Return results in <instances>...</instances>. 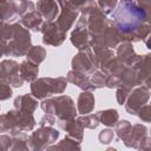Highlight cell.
I'll return each mask as SVG.
<instances>
[{"label":"cell","mask_w":151,"mask_h":151,"mask_svg":"<svg viewBox=\"0 0 151 151\" xmlns=\"http://www.w3.org/2000/svg\"><path fill=\"white\" fill-rule=\"evenodd\" d=\"M112 22L123 40L138 42L150 35V17L132 0L120 1L112 12Z\"/></svg>","instance_id":"obj_1"},{"label":"cell","mask_w":151,"mask_h":151,"mask_svg":"<svg viewBox=\"0 0 151 151\" xmlns=\"http://www.w3.org/2000/svg\"><path fill=\"white\" fill-rule=\"evenodd\" d=\"M37 122L33 114L24 113L19 110H9L0 116V133L8 132L11 136L18 132L32 131Z\"/></svg>","instance_id":"obj_2"},{"label":"cell","mask_w":151,"mask_h":151,"mask_svg":"<svg viewBox=\"0 0 151 151\" xmlns=\"http://www.w3.org/2000/svg\"><path fill=\"white\" fill-rule=\"evenodd\" d=\"M40 107L45 113L57 116L58 119H74L77 109L70 96L61 94L53 98H45L40 103Z\"/></svg>","instance_id":"obj_3"},{"label":"cell","mask_w":151,"mask_h":151,"mask_svg":"<svg viewBox=\"0 0 151 151\" xmlns=\"http://www.w3.org/2000/svg\"><path fill=\"white\" fill-rule=\"evenodd\" d=\"M67 87V80L65 77L58 78H37L31 83V94L39 99H45L52 94H61Z\"/></svg>","instance_id":"obj_4"},{"label":"cell","mask_w":151,"mask_h":151,"mask_svg":"<svg viewBox=\"0 0 151 151\" xmlns=\"http://www.w3.org/2000/svg\"><path fill=\"white\" fill-rule=\"evenodd\" d=\"M12 27H13V37L9 40V42H7L5 55L6 57L26 55V53L32 46L29 29H27L20 22L12 24Z\"/></svg>","instance_id":"obj_5"},{"label":"cell","mask_w":151,"mask_h":151,"mask_svg":"<svg viewBox=\"0 0 151 151\" xmlns=\"http://www.w3.org/2000/svg\"><path fill=\"white\" fill-rule=\"evenodd\" d=\"M59 138V131L53 126H39L28 137V147L33 151L46 150Z\"/></svg>","instance_id":"obj_6"},{"label":"cell","mask_w":151,"mask_h":151,"mask_svg":"<svg viewBox=\"0 0 151 151\" xmlns=\"http://www.w3.org/2000/svg\"><path fill=\"white\" fill-rule=\"evenodd\" d=\"M71 65H72V70L81 72L84 74H91L97 68H99L98 61H97L94 53L91 50V47H87L83 51H79L73 57Z\"/></svg>","instance_id":"obj_7"},{"label":"cell","mask_w":151,"mask_h":151,"mask_svg":"<svg viewBox=\"0 0 151 151\" xmlns=\"http://www.w3.org/2000/svg\"><path fill=\"white\" fill-rule=\"evenodd\" d=\"M147 127L143 124H134L126 138L123 140L125 146L137 149V150H149L150 149V137L147 134Z\"/></svg>","instance_id":"obj_8"},{"label":"cell","mask_w":151,"mask_h":151,"mask_svg":"<svg viewBox=\"0 0 151 151\" xmlns=\"http://www.w3.org/2000/svg\"><path fill=\"white\" fill-rule=\"evenodd\" d=\"M83 14L86 15V28H87V32L91 38L99 35L107 27L113 25L112 20L107 19L106 14H104L101 11H99L98 7H96L94 9H92L88 13H83Z\"/></svg>","instance_id":"obj_9"},{"label":"cell","mask_w":151,"mask_h":151,"mask_svg":"<svg viewBox=\"0 0 151 151\" xmlns=\"http://www.w3.org/2000/svg\"><path fill=\"white\" fill-rule=\"evenodd\" d=\"M150 99V87L142 85L138 87H133L126 100H125V110L130 113V114H137V112L139 111V109L145 105Z\"/></svg>","instance_id":"obj_10"},{"label":"cell","mask_w":151,"mask_h":151,"mask_svg":"<svg viewBox=\"0 0 151 151\" xmlns=\"http://www.w3.org/2000/svg\"><path fill=\"white\" fill-rule=\"evenodd\" d=\"M0 79L6 80L13 87H21L25 83L19 73V64L12 59L0 61Z\"/></svg>","instance_id":"obj_11"},{"label":"cell","mask_w":151,"mask_h":151,"mask_svg":"<svg viewBox=\"0 0 151 151\" xmlns=\"http://www.w3.org/2000/svg\"><path fill=\"white\" fill-rule=\"evenodd\" d=\"M60 9V14L57 18V25L64 32H67L72 28L73 24L77 21L79 17V12L70 4L68 0H57Z\"/></svg>","instance_id":"obj_12"},{"label":"cell","mask_w":151,"mask_h":151,"mask_svg":"<svg viewBox=\"0 0 151 151\" xmlns=\"http://www.w3.org/2000/svg\"><path fill=\"white\" fill-rule=\"evenodd\" d=\"M40 32L42 33V42L48 46H60L66 38V32L60 29L57 22L53 21H44Z\"/></svg>","instance_id":"obj_13"},{"label":"cell","mask_w":151,"mask_h":151,"mask_svg":"<svg viewBox=\"0 0 151 151\" xmlns=\"http://www.w3.org/2000/svg\"><path fill=\"white\" fill-rule=\"evenodd\" d=\"M71 42L72 45L78 48L79 51H83L87 47H90V40L91 37L86 28V15L81 13L80 18L77 19V24L74 29L71 32Z\"/></svg>","instance_id":"obj_14"},{"label":"cell","mask_w":151,"mask_h":151,"mask_svg":"<svg viewBox=\"0 0 151 151\" xmlns=\"http://www.w3.org/2000/svg\"><path fill=\"white\" fill-rule=\"evenodd\" d=\"M116 54H117L116 57L123 63L125 67H133L142 59V55L134 52L132 42L127 40H123L117 45Z\"/></svg>","instance_id":"obj_15"},{"label":"cell","mask_w":151,"mask_h":151,"mask_svg":"<svg viewBox=\"0 0 151 151\" xmlns=\"http://www.w3.org/2000/svg\"><path fill=\"white\" fill-rule=\"evenodd\" d=\"M120 41H123V39H122L119 32L117 31V28L114 27V25H111L103 33H100L97 37L91 38V40H90V42H93V44H97V45H100V46H104L107 48L117 47V45Z\"/></svg>","instance_id":"obj_16"},{"label":"cell","mask_w":151,"mask_h":151,"mask_svg":"<svg viewBox=\"0 0 151 151\" xmlns=\"http://www.w3.org/2000/svg\"><path fill=\"white\" fill-rule=\"evenodd\" d=\"M57 125L60 130H64L67 132V136H70L71 138L78 140V142H83V137H84V127L79 124V122L74 118V119H58L57 120Z\"/></svg>","instance_id":"obj_17"},{"label":"cell","mask_w":151,"mask_h":151,"mask_svg":"<svg viewBox=\"0 0 151 151\" xmlns=\"http://www.w3.org/2000/svg\"><path fill=\"white\" fill-rule=\"evenodd\" d=\"M138 74L139 85H145L150 87V76H151V55L144 54L137 65L133 66Z\"/></svg>","instance_id":"obj_18"},{"label":"cell","mask_w":151,"mask_h":151,"mask_svg":"<svg viewBox=\"0 0 151 151\" xmlns=\"http://www.w3.org/2000/svg\"><path fill=\"white\" fill-rule=\"evenodd\" d=\"M35 9L41 14L46 21H53L59 13V5L55 0H38Z\"/></svg>","instance_id":"obj_19"},{"label":"cell","mask_w":151,"mask_h":151,"mask_svg":"<svg viewBox=\"0 0 151 151\" xmlns=\"http://www.w3.org/2000/svg\"><path fill=\"white\" fill-rule=\"evenodd\" d=\"M14 109L19 110L24 113H29L33 114V112L37 110L38 107V99L34 98L32 94H20L18 97L14 98Z\"/></svg>","instance_id":"obj_20"},{"label":"cell","mask_w":151,"mask_h":151,"mask_svg":"<svg viewBox=\"0 0 151 151\" xmlns=\"http://www.w3.org/2000/svg\"><path fill=\"white\" fill-rule=\"evenodd\" d=\"M42 22H44V19L37 9L25 13L24 15H21V19H20V24L25 26L27 29H31L33 32H40Z\"/></svg>","instance_id":"obj_21"},{"label":"cell","mask_w":151,"mask_h":151,"mask_svg":"<svg viewBox=\"0 0 151 151\" xmlns=\"http://www.w3.org/2000/svg\"><path fill=\"white\" fill-rule=\"evenodd\" d=\"M66 80H67V83H71V84H73L76 86H78L83 91H93V90H96L91 85L90 77L87 74H84V73L74 71V70H71V71L67 72Z\"/></svg>","instance_id":"obj_22"},{"label":"cell","mask_w":151,"mask_h":151,"mask_svg":"<svg viewBox=\"0 0 151 151\" xmlns=\"http://www.w3.org/2000/svg\"><path fill=\"white\" fill-rule=\"evenodd\" d=\"M94 96L92 91H83L77 100V112L79 114L91 113L94 109Z\"/></svg>","instance_id":"obj_23"},{"label":"cell","mask_w":151,"mask_h":151,"mask_svg":"<svg viewBox=\"0 0 151 151\" xmlns=\"http://www.w3.org/2000/svg\"><path fill=\"white\" fill-rule=\"evenodd\" d=\"M19 73L22 77V79L27 83H32L33 80H35L38 78L39 74V66L28 61L27 59L24 60L20 65H19Z\"/></svg>","instance_id":"obj_24"},{"label":"cell","mask_w":151,"mask_h":151,"mask_svg":"<svg viewBox=\"0 0 151 151\" xmlns=\"http://www.w3.org/2000/svg\"><path fill=\"white\" fill-rule=\"evenodd\" d=\"M137 85H139V81H138V74H137L136 68L134 67H125L120 74V85L119 86L131 91Z\"/></svg>","instance_id":"obj_25"},{"label":"cell","mask_w":151,"mask_h":151,"mask_svg":"<svg viewBox=\"0 0 151 151\" xmlns=\"http://www.w3.org/2000/svg\"><path fill=\"white\" fill-rule=\"evenodd\" d=\"M90 47L94 53V57L98 61L99 67L104 66L110 59H112L114 57L113 51L111 48H107V47H104V46H100V45H97L93 42H90Z\"/></svg>","instance_id":"obj_26"},{"label":"cell","mask_w":151,"mask_h":151,"mask_svg":"<svg viewBox=\"0 0 151 151\" xmlns=\"http://www.w3.org/2000/svg\"><path fill=\"white\" fill-rule=\"evenodd\" d=\"M97 114L99 118V123L107 127L114 126L116 123L119 120V113L116 109H107L104 111H98Z\"/></svg>","instance_id":"obj_27"},{"label":"cell","mask_w":151,"mask_h":151,"mask_svg":"<svg viewBox=\"0 0 151 151\" xmlns=\"http://www.w3.org/2000/svg\"><path fill=\"white\" fill-rule=\"evenodd\" d=\"M80 144H81L80 142L71 138L70 136H66L58 144H55V145L52 144L46 150H64V151H66V150H80L81 149Z\"/></svg>","instance_id":"obj_28"},{"label":"cell","mask_w":151,"mask_h":151,"mask_svg":"<svg viewBox=\"0 0 151 151\" xmlns=\"http://www.w3.org/2000/svg\"><path fill=\"white\" fill-rule=\"evenodd\" d=\"M9 150H13V151L29 150V147H28V136L26 134V132L21 131V132L12 134V145H11Z\"/></svg>","instance_id":"obj_29"},{"label":"cell","mask_w":151,"mask_h":151,"mask_svg":"<svg viewBox=\"0 0 151 151\" xmlns=\"http://www.w3.org/2000/svg\"><path fill=\"white\" fill-rule=\"evenodd\" d=\"M46 58V51L42 46H31L26 53V59L35 65L41 64Z\"/></svg>","instance_id":"obj_30"},{"label":"cell","mask_w":151,"mask_h":151,"mask_svg":"<svg viewBox=\"0 0 151 151\" xmlns=\"http://www.w3.org/2000/svg\"><path fill=\"white\" fill-rule=\"evenodd\" d=\"M103 72H105L106 74H122V72L124 71L125 66L123 65V63L117 58L113 57L112 59H110L104 66L100 67Z\"/></svg>","instance_id":"obj_31"},{"label":"cell","mask_w":151,"mask_h":151,"mask_svg":"<svg viewBox=\"0 0 151 151\" xmlns=\"http://www.w3.org/2000/svg\"><path fill=\"white\" fill-rule=\"evenodd\" d=\"M79 124L84 127V129H90V130H94L98 127L99 123V118L97 113H87V114H81L78 118H76Z\"/></svg>","instance_id":"obj_32"},{"label":"cell","mask_w":151,"mask_h":151,"mask_svg":"<svg viewBox=\"0 0 151 151\" xmlns=\"http://www.w3.org/2000/svg\"><path fill=\"white\" fill-rule=\"evenodd\" d=\"M70 4L80 13H88L97 7L94 0H68Z\"/></svg>","instance_id":"obj_33"},{"label":"cell","mask_w":151,"mask_h":151,"mask_svg":"<svg viewBox=\"0 0 151 151\" xmlns=\"http://www.w3.org/2000/svg\"><path fill=\"white\" fill-rule=\"evenodd\" d=\"M18 17V14L15 13L12 2L7 1V2H2L0 4V18L5 21H12L15 20Z\"/></svg>","instance_id":"obj_34"},{"label":"cell","mask_w":151,"mask_h":151,"mask_svg":"<svg viewBox=\"0 0 151 151\" xmlns=\"http://www.w3.org/2000/svg\"><path fill=\"white\" fill-rule=\"evenodd\" d=\"M131 126H132V124L126 119L118 120L114 125V133L117 134V137L120 140H124L126 138V136L129 134V132L131 130Z\"/></svg>","instance_id":"obj_35"},{"label":"cell","mask_w":151,"mask_h":151,"mask_svg":"<svg viewBox=\"0 0 151 151\" xmlns=\"http://www.w3.org/2000/svg\"><path fill=\"white\" fill-rule=\"evenodd\" d=\"M106 73L103 71H94L91 73L90 77V83L94 88H103L105 87V81H106Z\"/></svg>","instance_id":"obj_36"},{"label":"cell","mask_w":151,"mask_h":151,"mask_svg":"<svg viewBox=\"0 0 151 151\" xmlns=\"http://www.w3.org/2000/svg\"><path fill=\"white\" fill-rule=\"evenodd\" d=\"M118 4V0H98L97 1V7L99 11H101L104 14H111L113 9L116 8Z\"/></svg>","instance_id":"obj_37"},{"label":"cell","mask_w":151,"mask_h":151,"mask_svg":"<svg viewBox=\"0 0 151 151\" xmlns=\"http://www.w3.org/2000/svg\"><path fill=\"white\" fill-rule=\"evenodd\" d=\"M12 37H13L12 25H9L7 21H5L0 18V39L8 40V39H12Z\"/></svg>","instance_id":"obj_38"},{"label":"cell","mask_w":151,"mask_h":151,"mask_svg":"<svg viewBox=\"0 0 151 151\" xmlns=\"http://www.w3.org/2000/svg\"><path fill=\"white\" fill-rule=\"evenodd\" d=\"M113 138H114V131L111 129H103L98 134V139L103 145L110 144L113 140Z\"/></svg>","instance_id":"obj_39"},{"label":"cell","mask_w":151,"mask_h":151,"mask_svg":"<svg viewBox=\"0 0 151 151\" xmlns=\"http://www.w3.org/2000/svg\"><path fill=\"white\" fill-rule=\"evenodd\" d=\"M13 92H12V88H11V85L4 80V79H0V100H7L12 97Z\"/></svg>","instance_id":"obj_40"},{"label":"cell","mask_w":151,"mask_h":151,"mask_svg":"<svg viewBox=\"0 0 151 151\" xmlns=\"http://www.w3.org/2000/svg\"><path fill=\"white\" fill-rule=\"evenodd\" d=\"M137 114H138V117L140 118L142 122H144V123H150V120H151V106H150L149 104L143 105V106L139 109V111L137 112Z\"/></svg>","instance_id":"obj_41"},{"label":"cell","mask_w":151,"mask_h":151,"mask_svg":"<svg viewBox=\"0 0 151 151\" xmlns=\"http://www.w3.org/2000/svg\"><path fill=\"white\" fill-rule=\"evenodd\" d=\"M120 85V74H107L105 86L109 88H117Z\"/></svg>","instance_id":"obj_42"},{"label":"cell","mask_w":151,"mask_h":151,"mask_svg":"<svg viewBox=\"0 0 151 151\" xmlns=\"http://www.w3.org/2000/svg\"><path fill=\"white\" fill-rule=\"evenodd\" d=\"M129 93H130V90L124 88V87H122V86H118V87H117V91H116V99H117V101H118L119 105L123 106V105L125 104V100H126Z\"/></svg>","instance_id":"obj_43"},{"label":"cell","mask_w":151,"mask_h":151,"mask_svg":"<svg viewBox=\"0 0 151 151\" xmlns=\"http://www.w3.org/2000/svg\"><path fill=\"white\" fill-rule=\"evenodd\" d=\"M55 123H57L55 116L50 114V113H45L39 122V126H53Z\"/></svg>","instance_id":"obj_44"},{"label":"cell","mask_w":151,"mask_h":151,"mask_svg":"<svg viewBox=\"0 0 151 151\" xmlns=\"http://www.w3.org/2000/svg\"><path fill=\"white\" fill-rule=\"evenodd\" d=\"M12 145V136L9 134H0V151L9 150Z\"/></svg>","instance_id":"obj_45"},{"label":"cell","mask_w":151,"mask_h":151,"mask_svg":"<svg viewBox=\"0 0 151 151\" xmlns=\"http://www.w3.org/2000/svg\"><path fill=\"white\" fill-rule=\"evenodd\" d=\"M134 4L143 9L149 17H150V11H151V0H136Z\"/></svg>","instance_id":"obj_46"},{"label":"cell","mask_w":151,"mask_h":151,"mask_svg":"<svg viewBox=\"0 0 151 151\" xmlns=\"http://www.w3.org/2000/svg\"><path fill=\"white\" fill-rule=\"evenodd\" d=\"M6 46H7V41L4 39H0V58L5 55L6 53Z\"/></svg>","instance_id":"obj_47"},{"label":"cell","mask_w":151,"mask_h":151,"mask_svg":"<svg viewBox=\"0 0 151 151\" xmlns=\"http://www.w3.org/2000/svg\"><path fill=\"white\" fill-rule=\"evenodd\" d=\"M7 1H11V0H0V4H2V2H7Z\"/></svg>","instance_id":"obj_48"},{"label":"cell","mask_w":151,"mask_h":151,"mask_svg":"<svg viewBox=\"0 0 151 151\" xmlns=\"http://www.w3.org/2000/svg\"><path fill=\"white\" fill-rule=\"evenodd\" d=\"M122 1H131V0H122Z\"/></svg>","instance_id":"obj_49"}]
</instances>
